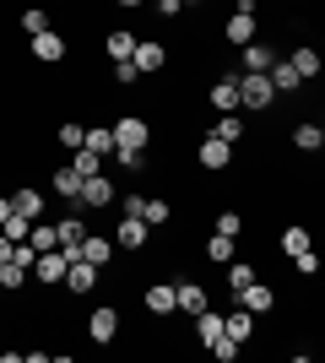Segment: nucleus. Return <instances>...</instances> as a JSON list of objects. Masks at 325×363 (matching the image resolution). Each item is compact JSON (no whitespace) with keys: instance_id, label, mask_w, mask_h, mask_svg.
Masks as SVG:
<instances>
[{"instance_id":"nucleus-1","label":"nucleus","mask_w":325,"mask_h":363,"mask_svg":"<svg viewBox=\"0 0 325 363\" xmlns=\"http://www.w3.org/2000/svg\"><path fill=\"white\" fill-rule=\"evenodd\" d=\"M239 104H244L249 114H261V108H271V104H277L271 71H244V82H239Z\"/></svg>"},{"instance_id":"nucleus-2","label":"nucleus","mask_w":325,"mask_h":363,"mask_svg":"<svg viewBox=\"0 0 325 363\" xmlns=\"http://www.w3.org/2000/svg\"><path fill=\"white\" fill-rule=\"evenodd\" d=\"M87 336H93L98 347H114V342H120V309H114V303H98L93 315H87Z\"/></svg>"},{"instance_id":"nucleus-3","label":"nucleus","mask_w":325,"mask_h":363,"mask_svg":"<svg viewBox=\"0 0 325 363\" xmlns=\"http://www.w3.org/2000/svg\"><path fill=\"white\" fill-rule=\"evenodd\" d=\"M65 272H71V255H65V250H44V255L33 260V277H38L44 288H65Z\"/></svg>"},{"instance_id":"nucleus-4","label":"nucleus","mask_w":325,"mask_h":363,"mask_svg":"<svg viewBox=\"0 0 325 363\" xmlns=\"http://www.w3.org/2000/svg\"><path fill=\"white\" fill-rule=\"evenodd\" d=\"M147 141H152V125L141 120V114H120V125H114V147H141V152H147Z\"/></svg>"},{"instance_id":"nucleus-5","label":"nucleus","mask_w":325,"mask_h":363,"mask_svg":"<svg viewBox=\"0 0 325 363\" xmlns=\"http://www.w3.org/2000/svg\"><path fill=\"white\" fill-rule=\"evenodd\" d=\"M239 82H244V71L217 76V87H212V108H217V114H233V108H244V104H239Z\"/></svg>"},{"instance_id":"nucleus-6","label":"nucleus","mask_w":325,"mask_h":363,"mask_svg":"<svg viewBox=\"0 0 325 363\" xmlns=\"http://www.w3.org/2000/svg\"><path fill=\"white\" fill-rule=\"evenodd\" d=\"M195 163L212 168V174H222V168L233 163V147H228V141H217V136H206L201 147H195Z\"/></svg>"},{"instance_id":"nucleus-7","label":"nucleus","mask_w":325,"mask_h":363,"mask_svg":"<svg viewBox=\"0 0 325 363\" xmlns=\"http://www.w3.org/2000/svg\"><path fill=\"white\" fill-rule=\"evenodd\" d=\"M114 250H147V217H120V228H114Z\"/></svg>"},{"instance_id":"nucleus-8","label":"nucleus","mask_w":325,"mask_h":363,"mask_svg":"<svg viewBox=\"0 0 325 363\" xmlns=\"http://www.w3.org/2000/svg\"><path fill=\"white\" fill-rule=\"evenodd\" d=\"M55 228H60V250H65L71 260H76V255H81V239H87V217H76V212H71V217H60Z\"/></svg>"},{"instance_id":"nucleus-9","label":"nucleus","mask_w":325,"mask_h":363,"mask_svg":"<svg viewBox=\"0 0 325 363\" xmlns=\"http://www.w3.org/2000/svg\"><path fill=\"white\" fill-rule=\"evenodd\" d=\"M108 201H114V184H108V174H87V179H81V206H108Z\"/></svg>"},{"instance_id":"nucleus-10","label":"nucleus","mask_w":325,"mask_h":363,"mask_svg":"<svg viewBox=\"0 0 325 363\" xmlns=\"http://www.w3.org/2000/svg\"><path fill=\"white\" fill-rule=\"evenodd\" d=\"M33 60H44V65H60L65 60V38L55 28L49 33H38V38H33Z\"/></svg>"},{"instance_id":"nucleus-11","label":"nucleus","mask_w":325,"mask_h":363,"mask_svg":"<svg viewBox=\"0 0 325 363\" xmlns=\"http://www.w3.org/2000/svg\"><path fill=\"white\" fill-rule=\"evenodd\" d=\"M65 288H71V293H93L98 288V266H93V260H71V272H65Z\"/></svg>"},{"instance_id":"nucleus-12","label":"nucleus","mask_w":325,"mask_h":363,"mask_svg":"<svg viewBox=\"0 0 325 363\" xmlns=\"http://www.w3.org/2000/svg\"><path fill=\"white\" fill-rule=\"evenodd\" d=\"M222 33H228V44H255V11H233L228 22H222Z\"/></svg>"},{"instance_id":"nucleus-13","label":"nucleus","mask_w":325,"mask_h":363,"mask_svg":"<svg viewBox=\"0 0 325 363\" xmlns=\"http://www.w3.org/2000/svg\"><path fill=\"white\" fill-rule=\"evenodd\" d=\"M287 60H293V71L304 76V82L325 71V60H320V49H314V44H293V55H287Z\"/></svg>"},{"instance_id":"nucleus-14","label":"nucleus","mask_w":325,"mask_h":363,"mask_svg":"<svg viewBox=\"0 0 325 363\" xmlns=\"http://www.w3.org/2000/svg\"><path fill=\"white\" fill-rule=\"evenodd\" d=\"M179 309V293H173V282H157V288H147V315H173Z\"/></svg>"},{"instance_id":"nucleus-15","label":"nucleus","mask_w":325,"mask_h":363,"mask_svg":"<svg viewBox=\"0 0 325 363\" xmlns=\"http://www.w3.org/2000/svg\"><path fill=\"white\" fill-rule=\"evenodd\" d=\"M239 303H244L249 315H266V309H277V293L266 288V282H249V288L239 293Z\"/></svg>"},{"instance_id":"nucleus-16","label":"nucleus","mask_w":325,"mask_h":363,"mask_svg":"<svg viewBox=\"0 0 325 363\" xmlns=\"http://www.w3.org/2000/svg\"><path fill=\"white\" fill-rule=\"evenodd\" d=\"M49 190L65 196V201H81V174L76 168H55V174H49Z\"/></svg>"},{"instance_id":"nucleus-17","label":"nucleus","mask_w":325,"mask_h":363,"mask_svg":"<svg viewBox=\"0 0 325 363\" xmlns=\"http://www.w3.org/2000/svg\"><path fill=\"white\" fill-rule=\"evenodd\" d=\"M11 212L16 217H44V196L33 184H22V190H11Z\"/></svg>"},{"instance_id":"nucleus-18","label":"nucleus","mask_w":325,"mask_h":363,"mask_svg":"<svg viewBox=\"0 0 325 363\" xmlns=\"http://www.w3.org/2000/svg\"><path fill=\"white\" fill-rule=\"evenodd\" d=\"M173 293H179V309H185L190 320L206 309V288H201V282H173Z\"/></svg>"},{"instance_id":"nucleus-19","label":"nucleus","mask_w":325,"mask_h":363,"mask_svg":"<svg viewBox=\"0 0 325 363\" xmlns=\"http://www.w3.org/2000/svg\"><path fill=\"white\" fill-rule=\"evenodd\" d=\"M222 325H228L233 342H249V336H255V315H249L244 303H239V309H228V315H222Z\"/></svg>"},{"instance_id":"nucleus-20","label":"nucleus","mask_w":325,"mask_h":363,"mask_svg":"<svg viewBox=\"0 0 325 363\" xmlns=\"http://www.w3.org/2000/svg\"><path fill=\"white\" fill-rule=\"evenodd\" d=\"M130 60H136L141 76H152V71H163V65H169V55H163V44H136V55H130Z\"/></svg>"},{"instance_id":"nucleus-21","label":"nucleus","mask_w":325,"mask_h":363,"mask_svg":"<svg viewBox=\"0 0 325 363\" xmlns=\"http://www.w3.org/2000/svg\"><path fill=\"white\" fill-rule=\"evenodd\" d=\"M81 260H93L98 272H103L108 260H114V239H98V233H87V239H81Z\"/></svg>"},{"instance_id":"nucleus-22","label":"nucleus","mask_w":325,"mask_h":363,"mask_svg":"<svg viewBox=\"0 0 325 363\" xmlns=\"http://www.w3.org/2000/svg\"><path fill=\"white\" fill-rule=\"evenodd\" d=\"M222 331H228V325H222V315H217L212 303H206L201 315H195V336H201V347H212V342H217Z\"/></svg>"},{"instance_id":"nucleus-23","label":"nucleus","mask_w":325,"mask_h":363,"mask_svg":"<svg viewBox=\"0 0 325 363\" xmlns=\"http://www.w3.org/2000/svg\"><path fill=\"white\" fill-rule=\"evenodd\" d=\"M212 136L228 141V147H239V141H244V114H239V108H233V114H222V120L212 125Z\"/></svg>"},{"instance_id":"nucleus-24","label":"nucleus","mask_w":325,"mask_h":363,"mask_svg":"<svg viewBox=\"0 0 325 363\" xmlns=\"http://www.w3.org/2000/svg\"><path fill=\"white\" fill-rule=\"evenodd\" d=\"M277 60H282V55L271 44H244V71H271Z\"/></svg>"},{"instance_id":"nucleus-25","label":"nucleus","mask_w":325,"mask_h":363,"mask_svg":"<svg viewBox=\"0 0 325 363\" xmlns=\"http://www.w3.org/2000/svg\"><path fill=\"white\" fill-rule=\"evenodd\" d=\"M271 87H277V92H298V87H304V76L293 71V60H277V65H271Z\"/></svg>"},{"instance_id":"nucleus-26","label":"nucleus","mask_w":325,"mask_h":363,"mask_svg":"<svg viewBox=\"0 0 325 363\" xmlns=\"http://www.w3.org/2000/svg\"><path fill=\"white\" fill-rule=\"evenodd\" d=\"M304 250H314V244H309V228H282V255H287V260H293V255H304Z\"/></svg>"},{"instance_id":"nucleus-27","label":"nucleus","mask_w":325,"mask_h":363,"mask_svg":"<svg viewBox=\"0 0 325 363\" xmlns=\"http://www.w3.org/2000/svg\"><path fill=\"white\" fill-rule=\"evenodd\" d=\"M249 282H261V277H255V266H249V260H228V288H233V298H239Z\"/></svg>"},{"instance_id":"nucleus-28","label":"nucleus","mask_w":325,"mask_h":363,"mask_svg":"<svg viewBox=\"0 0 325 363\" xmlns=\"http://www.w3.org/2000/svg\"><path fill=\"white\" fill-rule=\"evenodd\" d=\"M136 44H141V38H136V33H108V60H130V55H136Z\"/></svg>"},{"instance_id":"nucleus-29","label":"nucleus","mask_w":325,"mask_h":363,"mask_svg":"<svg viewBox=\"0 0 325 363\" xmlns=\"http://www.w3.org/2000/svg\"><path fill=\"white\" fill-rule=\"evenodd\" d=\"M22 282H28V266L22 260H0V293H16Z\"/></svg>"},{"instance_id":"nucleus-30","label":"nucleus","mask_w":325,"mask_h":363,"mask_svg":"<svg viewBox=\"0 0 325 363\" xmlns=\"http://www.w3.org/2000/svg\"><path fill=\"white\" fill-rule=\"evenodd\" d=\"M33 250H38V255H44V250H60V228L55 223H33Z\"/></svg>"},{"instance_id":"nucleus-31","label":"nucleus","mask_w":325,"mask_h":363,"mask_svg":"<svg viewBox=\"0 0 325 363\" xmlns=\"http://www.w3.org/2000/svg\"><path fill=\"white\" fill-rule=\"evenodd\" d=\"M0 233H6V239H11V244H28L33 239V217H6V223H0Z\"/></svg>"},{"instance_id":"nucleus-32","label":"nucleus","mask_w":325,"mask_h":363,"mask_svg":"<svg viewBox=\"0 0 325 363\" xmlns=\"http://www.w3.org/2000/svg\"><path fill=\"white\" fill-rule=\"evenodd\" d=\"M206 260H217V266H228V260H233V239H228V233H212V239H206Z\"/></svg>"},{"instance_id":"nucleus-33","label":"nucleus","mask_w":325,"mask_h":363,"mask_svg":"<svg viewBox=\"0 0 325 363\" xmlns=\"http://www.w3.org/2000/svg\"><path fill=\"white\" fill-rule=\"evenodd\" d=\"M293 147L298 152H320V125H309V120L293 125Z\"/></svg>"},{"instance_id":"nucleus-34","label":"nucleus","mask_w":325,"mask_h":363,"mask_svg":"<svg viewBox=\"0 0 325 363\" xmlns=\"http://www.w3.org/2000/svg\"><path fill=\"white\" fill-rule=\"evenodd\" d=\"M22 33H28V38L49 33V11H44V6H28V11H22Z\"/></svg>"},{"instance_id":"nucleus-35","label":"nucleus","mask_w":325,"mask_h":363,"mask_svg":"<svg viewBox=\"0 0 325 363\" xmlns=\"http://www.w3.org/2000/svg\"><path fill=\"white\" fill-rule=\"evenodd\" d=\"M87 152H98V157H114V125H108V130H87Z\"/></svg>"},{"instance_id":"nucleus-36","label":"nucleus","mask_w":325,"mask_h":363,"mask_svg":"<svg viewBox=\"0 0 325 363\" xmlns=\"http://www.w3.org/2000/svg\"><path fill=\"white\" fill-rule=\"evenodd\" d=\"M60 147L81 152V147H87V125H76V120H71V125H60Z\"/></svg>"},{"instance_id":"nucleus-37","label":"nucleus","mask_w":325,"mask_h":363,"mask_svg":"<svg viewBox=\"0 0 325 363\" xmlns=\"http://www.w3.org/2000/svg\"><path fill=\"white\" fill-rule=\"evenodd\" d=\"M239 347H244V342H233V336L222 331V336L212 342V358H217V363H233V358H239Z\"/></svg>"},{"instance_id":"nucleus-38","label":"nucleus","mask_w":325,"mask_h":363,"mask_svg":"<svg viewBox=\"0 0 325 363\" xmlns=\"http://www.w3.org/2000/svg\"><path fill=\"white\" fill-rule=\"evenodd\" d=\"M71 168H76L81 179H87V174H103V157H98V152H87V147H81V152H76V163H71Z\"/></svg>"},{"instance_id":"nucleus-39","label":"nucleus","mask_w":325,"mask_h":363,"mask_svg":"<svg viewBox=\"0 0 325 363\" xmlns=\"http://www.w3.org/2000/svg\"><path fill=\"white\" fill-rule=\"evenodd\" d=\"M136 82H141L136 60H114V87H136Z\"/></svg>"},{"instance_id":"nucleus-40","label":"nucleus","mask_w":325,"mask_h":363,"mask_svg":"<svg viewBox=\"0 0 325 363\" xmlns=\"http://www.w3.org/2000/svg\"><path fill=\"white\" fill-rule=\"evenodd\" d=\"M141 217H147V228H163V223H169V201H163V196H157V201H147V212H141Z\"/></svg>"},{"instance_id":"nucleus-41","label":"nucleus","mask_w":325,"mask_h":363,"mask_svg":"<svg viewBox=\"0 0 325 363\" xmlns=\"http://www.w3.org/2000/svg\"><path fill=\"white\" fill-rule=\"evenodd\" d=\"M217 233L239 239V233H244V217H239V212H217Z\"/></svg>"},{"instance_id":"nucleus-42","label":"nucleus","mask_w":325,"mask_h":363,"mask_svg":"<svg viewBox=\"0 0 325 363\" xmlns=\"http://www.w3.org/2000/svg\"><path fill=\"white\" fill-rule=\"evenodd\" d=\"M293 266H298V277H314V272H320V255L304 250V255H293Z\"/></svg>"},{"instance_id":"nucleus-43","label":"nucleus","mask_w":325,"mask_h":363,"mask_svg":"<svg viewBox=\"0 0 325 363\" xmlns=\"http://www.w3.org/2000/svg\"><path fill=\"white\" fill-rule=\"evenodd\" d=\"M120 212H125V217H141V212H147V196H125Z\"/></svg>"},{"instance_id":"nucleus-44","label":"nucleus","mask_w":325,"mask_h":363,"mask_svg":"<svg viewBox=\"0 0 325 363\" xmlns=\"http://www.w3.org/2000/svg\"><path fill=\"white\" fill-rule=\"evenodd\" d=\"M185 11V0H157V16H179Z\"/></svg>"},{"instance_id":"nucleus-45","label":"nucleus","mask_w":325,"mask_h":363,"mask_svg":"<svg viewBox=\"0 0 325 363\" xmlns=\"http://www.w3.org/2000/svg\"><path fill=\"white\" fill-rule=\"evenodd\" d=\"M11 250H16V244L6 239V233H0V260H11Z\"/></svg>"},{"instance_id":"nucleus-46","label":"nucleus","mask_w":325,"mask_h":363,"mask_svg":"<svg viewBox=\"0 0 325 363\" xmlns=\"http://www.w3.org/2000/svg\"><path fill=\"white\" fill-rule=\"evenodd\" d=\"M114 6H120V11H136V6H147V0H114Z\"/></svg>"},{"instance_id":"nucleus-47","label":"nucleus","mask_w":325,"mask_h":363,"mask_svg":"<svg viewBox=\"0 0 325 363\" xmlns=\"http://www.w3.org/2000/svg\"><path fill=\"white\" fill-rule=\"evenodd\" d=\"M6 217H11V196H0V223H6Z\"/></svg>"},{"instance_id":"nucleus-48","label":"nucleus","mask_w":325,"mask_h":363,"mask_svg":"<svg viewBox=\"0 0 325 363\" xmlns=\"http://www.w3.org/2000/svg\"><path fill=\"white\" fill-rule=\"evenodd\" d=\"M320 147H325V125H320Z\"/></svg>"}]
</instances>
